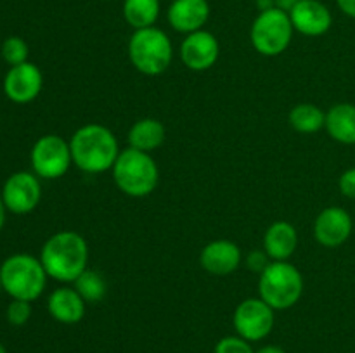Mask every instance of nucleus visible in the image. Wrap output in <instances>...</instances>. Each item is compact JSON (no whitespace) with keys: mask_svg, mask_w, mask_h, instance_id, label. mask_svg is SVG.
Masks as SVG:
<instances>
[{"mask_svg":"<svg viewBox=\"0 0 355 353\" xmlns=\"http://www.w3.org/2000/svg\"><path fill=\"white\" fill-rule=\"evenodd\" d=\"M73 284H75V289L78 291L80 296L85 300V303H99L107 293L106 279L96 270L87 269L85 272L80 273L78 279Z\"/></svg>","mask_w":355,"mask_h":353,"instance_id":"23","label":"nucleus"},{"mask_svg":"<svg viewBox=\"0 0 355 353\" xmlns=\"http://www.w3.org/2000/svg\"><path fill=\"white\" fill-rule=\"evenodd\" d=\"M336 3H338L340 10L343 14H347V16L355 19V0H336Z\"/></svg>","mask_w":355,"mask_h":353,"instance_id":"29","label":"nucleus"},{"mask_svg":"<svg viewBox=\"0 0 355 353\" xmlns=\"http://www.w3.org/2000/svg\"><path fill=\"white\" fill-rule=\"evenodd\" d=\"M259 294L274 310H286L297 305L304 294V277L288 262H270L260 273Z\"/></svg>","mask_w":355,"mask_h":353,"instance_id":"6","label":"nucleus"},{"mask_svg":"<svg viewBox=\"0 0 355 353\" xmlns=\"http://www.w3.org/2000/svg\"><path fill=\"white\" fill-rule=\"evenodd\" d=\"M0 277H2V289L12 300L31 303L44 293L49 275L40 258H35L26 253H17L3 260L0 265Z\"/></svg>","mask_w":355,"mask_h":353,"instance_id":"4","label":"nucleus"},{"mask_svg":"<svg viewBox=\"0 0 355 353\" xmlns=\"http://www.w3.org/2000/svg\"><path fill=\"white\" fill-rule=\"evenodd\" d=\"M257 7H259L260 12H263V10H270L276 7V2L274 0H257Z\"/></svg>","mask_w":355,"mask_h":353,"instance_id":"32","label":"nucleus"},{"mask_svg":"<svg viewBox=\"0 0 355 353\" xmlns=\"http://www.w3.org/2000/svg\"><path fill=\"white\" fill-rule=\"evenodd\" d=\"M40 262L49 277L59 282H75L87 270L89 246L75 230H61L45 241Z\"/></svg>","mask_w":355,"mask_h":353,"instance_id":"1","label":"nucleus"},{"mask_svg":"<svg viewBox=\"0 0 355 353\" xmlns=\"http://www.w3.org/2000/svg\"><path fill=\"white\" fill-rule=\"evenodd\" d=\"M6 204H3V199H2V194H0V230H2L3 224H6Z\"/></svg>","mask_w":355,"mask_h":353,"instance_id":"33","label":"nucleus"},{"mask_svg":"<svg viewBox=\"0 0 355 353\" xmlns=\"http://www.w3.org/2000/svg\"><path fill=\"white\" fill-rule=\"evenodd\" d=\"M274 311L276 310L267 305L262 298H248L241 301L236 307L234 317H232L238 336L250 343L267 338L272 332L274 322H276Z\"/></svg>","mask_w":355,"mask_h":353,"instance_id":"9","label":"nucleus"},{"mask_svg":"<svg viewBox=\"0 0 355 353\" xmlns=\"http://www.w3.org/2000/svg\"><path fill=\"white\" fill-rule=\"evenodd\" d=\"M31 168L40 179H61L71 166V149L61 135L49 134L38 138L31 149Z\"/></svg>","mask_w":355,"mask_h":353,"instance_id":"8","label":"nucleus"},{"mask_svg":"<svg viewBox=\"0 0 355 353\" xmlns=\"http://www.w3.org/2000/svg\"><path fill=\"white\" fill-rule=\"evenodd\" d=\"M338 185L343 196L350 197V199H355V168H350L342 173Z\"/></svg>","mask_w":355,"mask_h":353,"instance_id":"28","label":"nucleus"},{"mask_svg":"<svg viewBox=\"0 0 355 353\" xmlns=\"http://www.w3.org/2000/svg\"><path fill=\"white\" fill-rule=\"evenodd\" d=\"M293 31L295 28L291 24L290 14L274 7L270 10L259 12L250 30V38L259 54L274 57L283 54L290 47Z\"/></svg>","mask_w":355,"mask_h":353,"instance_id":"7","label":"nucleus"},{"mask_svg":"<svg viewBox=\"0 0 355 353\" xmlns=\"http://www.w3.org/2000/svg\"><path fill=\"white\" fill-rule=\"evenodd\" d=\"M111 172L118 189L130 197L149 196L159 180L158 165L151 158V152L134 147L120 151Z\"/></svg>","mask_w":355,"mask_h":353,"instance_id":"3","label":"nucleus"},{"mask_svg":"<svg viewBox=\"0 0 355 353\" xmlns=\"http://www.w3.org/2000/svg\"><path fill=\"white\" fill-rule=\"evenodd\" d=\"M214 353H255V350L241 336H225L215 345Z\"/></svg>","mask_w":355,"mask_h":353,"instance_id":"26","label":"nucleus"},{"mask_svg":"<svg viewBox=\"0 0 355 353\" xmlns=\"http://www.w3.org/2000/svg\"><path fill=\"white\" fill-rule=\"evenodd\" d=\"M220 54V45L214 33L207 30H198L186 35L180 45V59L193 71H207L217 62Z\"/></svg>","mask_w":355,"mask_h":353,"instance_id":"12","label":"nucleus"},{"mask_svg":"<svg viewBox=\"0 0 355 353\" xmlns=\"http://www.w3.org/2000/svg\"><path fill=\"white\" fill-rule=\"evenodd\" d=\"M255 353H286V352H284V350L281 348V346L266 345V346H262V348H260V350H257Z\"/></svg>","mask_w":355,"mask_h":353,"instance_id":"31","label":"nucleus"},{"mask_svg":"<svg viewBox=\"0 0 355 353\" xmlns=\"http://www.w3.org/2000/svg\"><path fill=\"white\" fill-rule=\"evenodd\" d=\"M324 128L335 141L342 144H355V106L342 102L326 113Z\"/></svg>","mask_w":355,"mask_h":353,"instance_id":"19","label":"nucleus"},{"mask_svg":"<svg viewBox=\"0 0 355 353\" xmlns=\"http://www.w3.org/2000/svg\"><path fill=\"white\" fill-rule=\"evenodd\" d=\"M6 317L10 325L21 327V325H24L28 320H30L31 303L30 301H23V300H12L9 305H7Z\"/></svg>","mask_w":355,"mask_h":353,"instance_id":"25","label":"nucleus"},{"mask_svg":"<svg viewBox=\"0 0 355 353\" xmlns=\"http://www.w3.org/2000/svg\"><path fill=\"white\" fill-rule=\"evenodd\" d=\"M352 234V218L343 208L329 206L318 215L314 237L324 248H338Z\"/></svg>","mask_w":355,"mask_h":353,"instance_id":"13","label":"nucleus"},{"mask_svg":"<svg viewBox=\"0 0 355 353\" xmlns=\"http://www.w3.org/2000/svg\"><path fill=\"white\" fill-rule=\"evenodd\" d=\"M241 249L236 242L229 239L211 241L201 249L200 263L211 275H229L234 272L241 263Z\"/></svg>","mask_w":355,"mask_h":353,"instance_id":"15","label":"nucleus"},{"mask_svg":"<svg viewBox=\"0 0 355 353\" xmlns=\"http://www.w3.org/2000/svg\"><path fill=\"white\" fill-rule=\"evenodd\" d=\"M44 87V76L40 68L26 61L23 64L10 66L3 78V92L7 99L16 104H28L37 99Z\"/></svg>","mask_w":355,"mask_h":353,"instance_id":"11","label":"nucleus"},{"mask_svg":"<svg viewBox=\"0 0 355 353\" xmlns=\"http://www.w3.org/2000/svg\"><path fill=\"white\" fill-rule=\"evenodd\" d=\"M47 310L61 324H78L85 315V300L75 287H58L49 296Z\"/></svg>","mask_w":355,"mask_h":353,"instance_id":"17","label":"nucleus"},{"mask_svg":"<svg viewBox=\"0 0 355 353\" xmlns=\"http://www.w3.org/2000/svg\"><path fill=\"white\" fill-rule=\"evenodd\" d=\"M295 31L305 37H321L333 24L331 10L319 0H302L290 12Z\"/></svg>","mask_w":355,"mask_h":353,"instance_id":"14","label":"nucleus"},{"mask_svg":"<svg viewBox=\"0 0 355 353\" xmlns=\"http://www.w3.org/2000/svg\"><path fill=\"white\" fill-rule=\"evenodd\" d=\"M128 57L142 75L158 76L172 64L173 45L168 35L159 28H142L132 33L128 42Z\"/></svg>","mask_w":355,"mask_h":353,"instance_id":"5","label":"nucleus"},{"mask_svg":"<svg viewBox=\"0 0 355 353\" xmlns=\"http://www.w3.org/2000/svg\"><path fill=\"white\" fill-rule=\"evenodd\" d=\"M165 127L162 121L155 118H142L132 125L128 132V144L130 147L144 152H153L165 142Z\"/></svg>","mask_w":355,"mask_h":353,"instance_id":"20","label":"nucleus"},{"mask_svg":"<svg viewBox=\"0 0 355 353\" xmlns=\"http://www.w3.org/2000/svg\"><path fill=\"white\" fill-rule=\"evenodd\" d=\"M290 125L298 134H315L324 128L326 113H322L315 104H297L290 111Z\"/></svg>","mask_w":355,"mask_h":353,"instance_id":"22","label":"nucleus"},{"mask_svg":"<svg viewBox=\"0 0 355 353\" xmlns=\"http://www.w3.org/2000/svg\"><path fill=\"white\" fill-rule=\"evenodd\" d=\"M0 194L7 211L14 215H26L40 203V180L31 172H16L3 182Z\"/></svg>","mask_w":355,"mask_h":353,"instance_id":"10","label":"nucleus"},{"mask_svg":"<svg viewBox=\"0 0 355 353\" xmlns=\"http://www.w3.org/2000/svg\"><path fill=\"white\" fill-rule=\"evenodd\" d=\"M73 165L85 173H104L113 168L120 147L113 132L99 123L80 127L69 141Z\"/></svg>","mask_w":355,"mask_h":353,"instance_id":"2","label":"nucleus"},{"mask_svg":"<svg viewBox=\"0 0 355 353\" xmlns=\"http://www.w3.org/2000/svg\"><path fill=\"white\" fill-rule=\"evenodd\" d=\"M159 0H123V17L134 30L155 26L159 17Z\"/></svg>","mask_w":355,"mask_h":353,"instance_id":"21","label":"nucleus"},{"mask_svg":"<svg viewBox=\"0 0 355 353\" xmlns=\"http://www.w3.org/2000/svg\"><path fill=\"white\" fill-rule=\"evenodd\" d=\"M276 2V7L277 9L284 10V12L290 14L291 10H293V7L297 6V3H300L302 0H274Z\"/></svg>","mask_w":355,"mask_h":353,"instance_id":"30","label":"nucleus"},{"mask_svg":"<svg viewBox=\"0 0 355 353\" xmlns=\"http://www.w3.org/2000/svg\"><path fill=\"white\" fill-rule=\"evenodd\" d=\"M269 255H267L266 251H260V249H255V251H252L248 255V258H246V266H248L252 272L255 273H262L263 270L267 269V265H269Z\"/></svg>","mask_w":355,"mask_h":353,"instance_id":"27","label":"nucleus"},{"mask_svg":"<svg viewBox=\"0 0 355 353\" xmlns=\"http://www.w3.org/2000/svg\"><path fill=\"white\" fill-rule=\"evenodd\" d=\"M2 291H3L2 289V277H0V293H2Z\"/></svg>","mask_w":355,"mask_h":353,"instance_id":"35","label":"nucleus"},{"mask_svg":"<svg viewBox=\"0 0 355 353\" xmlns=\"http://www.w3.org/2000/svg\"><path fill=\"white\" fill-rule=\"evenodd\" d=\"M0 54H2L3 61H6L7 64L17 66L28 61L30 48H28V44L21 37H9L3 40Z\"/></svg>","mask_w":355,"mask_h":353,"instance_id":"24","label":"nucleus"},{"mask_svg":"<svg viewBox=\"0 0 355 353\" xmlns=\"http://www.w3.org/2000/svg\"><path fill=\"white\" fill-rule=\"evenodd\" d=\"M208 17H210L208 0H173L166 10L170 26L186 35L203 30Z\"/></svg>","mask_w":355,"mask_h":353,"instance_id":"16","label":"nucleus"},{"mask_svg":"<svg viewBox=\"0 0 355 353\" xmlns=\"http://www.w3.org/2000/svg\"><path fill=\"white\" fill-rule=\"evenodd\" d=\"M298 246L297 228L290 221H274L263 235V251L272 262H286Z\"/></svg>","mask_w":355,"mask_h":353,"instance_id":"18","label":"nucleus"},{"mask_svg":"<svg viewBox=\"0 0 355 353\" xmlns=\"http://www.w3.org/2000/svg\"><path fill=\"white\" fill-rule=\"evenodd\" d=\"M0 353H7L6 346H3V345H2V343H0Z\"/></svg>","mask_w":355,"mask_h":353,"instance_id":"34","label":"nucleus"}]
</instances>
